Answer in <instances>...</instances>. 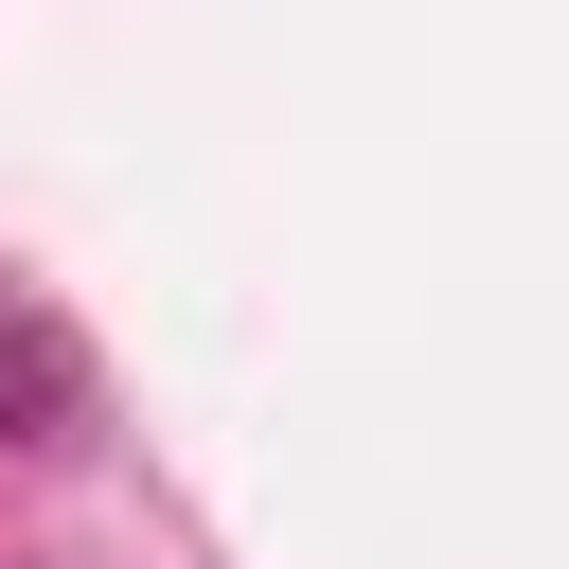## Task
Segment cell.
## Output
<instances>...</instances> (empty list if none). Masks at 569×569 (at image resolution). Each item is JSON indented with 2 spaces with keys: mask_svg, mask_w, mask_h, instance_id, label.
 <instances>
[{
  "mask_svg": "<svg viewBox=\"0 0 569 569\" xmlns=\"http://www.w3.org/2000/svg\"><path fill=\"white\" fill-rule=\"evenodd\" d=\"M53 427H71V338L53 320H0V462L53 445Z\"/></svg>",
  "mask_w": 569,
  "mask_h": 569,
  "instance_id": "obj_1",
  "label": "cell"
}]
</instances>
